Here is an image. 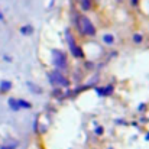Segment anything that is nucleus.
I'll list each match as a JSON object with an SVG mask.
<instances>
[{
	"instance_id": "13",
	"label": "nucleus",
	"mask_w": 149,
	"mask_h": 149,
	"mask_svg": "<svg viewBox=\"0 0 149 149\" xmlns=\"http://www.w3.org/2000/svg\"><path fill=\"white\" fill-rule=\"evenodd\" d=\"M133 42H136V44H141V42H142V35H139V33H135V35H133Z\"/></svg>"
},
{
	"instance_id": "8",
	"label": "nucleus",
	"mask_w": 149,
	"mask_h": 149,
	"mask_svg": "<svg viewBox=\"0 0 149 149\" xmlns=\"http://www.w3.org/2000/svg\"><path fill=\"white\" fill-rule=\"evenodd\" d=\"M20 33H22V35H32V33H33V28H32L31 25L22 26V28H20Z\"/></svg>"
},
{
	"instance_id": "15",
	"label": "nucleus",
	"mask_w": 149,
	"mask_h": 149,
	"mask_svg": "<svg viewBox=\"0 0 149 149\" xmlns=\"http://www.w3.org/2000/svg\"><path fill=\"white\" fill-rule=\"evenodd\" d=\"M0 149H15V146H10V145H4V146H0Z\"/></svg>"
},
{
	"instance_id": "3",
	"label": "nucleus",
	"mask_w": 149,
	"mask_h": 149,
	"mask_svg": "<svg viewBox=\"0 0 149 149\" xmlns=\"http://www.w3.org/2000/svg\"><path fill=\"white\" fill-rule=\"evenodd\" d=\"M65 38H67V41H68V47H70L71 54H72L75 58H83V56H84L83 49H81L80 47H77V44H75V41H74V36L70 33V31H65Z\"/></svg>"
},
{
	"instance_id": "2",
	"label": "nucleus",
	"mask_w": 149,
	"mask_h": 149,
	"mask_svg": "<svg viewBox=\"0 0 149 149\" xmlns=\"http://www.w3.org/2000/svg\"><path fill=\"white\" fill-rule=\"evenodd\" d=\"M52 62H54V65L58 71L67 70V56L62 51L52 49Z\"/></svg>"
},
{
	"instance_id": "16",
	"label": "nucleus",
	"mask_w": 149,
	"mask_h": 149,
	"mask_svg": "<svg viewBox=\"0 0 149 149\" xmlns=\"http://www.w3.org/2000/svg\"><path fill=\"white\" fill-rule=\"evenodd\" d=\"M130 1H132V4L135 6V4H138V1H139V0H130Z\"/></svg>"
},
{
	"instance_id": "1",
	"label": "nucleus",
	"mask_w": 149,
	"mask_h": 149,
	"mask_svg": "<svg viewBox=\"0 0 149 149\" xmlns=\"http://www.w3.org/2000/svg\"><path fill=\"white\" fill-rule=\"evenodd\" d=\"M77 28H78V31H80L83 35H86V36H93V35H96V28H94L93 22H91L87 16H84V15H78V16H77Z\"/></svg>"
},
{
	"instance_id": "9",
	"label": "nucleus",
	"mask_w": 149,
	"mask_h": 149,
	"mask_svg": "<svg viewBox=\"0 0 149 149\" xmlns=\"http://www.w3.org/2000/svg\"><path fill=\"white\" fill-rule=\"evenodd\" d=\"M17 103H19V107H20V109H22V107H23V109H31V107H32L31 103H28V101H25V100H22V99L17 100Z\"/></svg>"
},
{
	"instance_id": "7",
	"label": "nucleus",
	"mask_w": 149,
	"mask_h": 149,
	"mask_svg": "<svg viewBox=\"0 0 149 149\" xmlns=\"http://www.w3.org/2000/svg\"><path fill=\"white\" fill-rule=\"evenodd\" d=\"M7 103H9V107H10L13 111H19V110H20L19 103H17V100L16 99H9L7 100Z\"/></svg>"
},
{
	"instance_id": "4",
	"label": "nucleus",
	"mask_w": 149,
	"mask_h": 149,
	"mask_svg": "<svg viewBox=\"0 0 149 149\" xmlns=\"http://www.w3.org/2000/svg\"><path fill=\"white\" fill-rule=\"evenodd\" d=\"M49 81L52 86H64V87H68L70 86V81L56 70V71H52L49 74Z\"/></svg>"
},
{
	"instance_id": "6",
	"label": "nucleus",
	"mask_w": 149,
	"mask_h": 149,
	"mask_svg": "<svg viewBox=\"0 0 149 149\" xmlns=\"http://www.w3.org/2000/svg\"><path fill=\"white\" fill-rule=\"evenodd\" d=\"M10 88H12V83H10V81H6V80H4V81L0 83V91H1V93H7Z\"/></svg>"
},
{
	"instance_id": "10",
	"label": "nucleus",
	"mask_w": 149,
	"mask_h": 149,
	"mask_svg": "<svg viewBox=\"0 0 149 149\" xmlns=\"http://www.w3.org/2000/svg\"><path fill=\"white\" fill-rule=\"evenodd\" d=\"M103 41H104L106 44H109V45H110V44H113V42H114V38H113V35H109V33H107V35H104V36H103Z\"/></svg>"
},
{
	"instance_id": "17",
	"label": "nucleus",
	"mask_w": 149,
	"mask_h": 149,
	"mask_svg": "<svg viewBox=\"0 0 149 149\" xmlns=\"http://www.w3.org/2000/svg\"><path fill=\"white\" fill-rule=\"evenodd\" d=\"M0 20H4V16H3V13L0 12Z\"/></svg>"
},
{
	"instance_id": "14",
	"label": "nucleus",
	"mask_w": 149,
	"mask_h": 149,
	"mask_svg": "<svg viewBox=\"0 0 149 149\" xmlns=\"http://www.w3.org/2000/svg\"><path fill=\"white\" fill-rule=\"evenodd\" d=\"M103 132H104V130H103L101 126H100V127H96V135H103Z\"/></svg>"
},
{
	"instance_id": "12",
	"label": "nucleus",
	"mask_w": 149,
	"mask_h": 149,
	"mask_svg": "<svg viewBox=\"0 0 149 149\" xmlns=\"http://www.w3.org/2000/svg\"><path fill=\"white\" fill-rule=\"evenodd\" d=\"M28 86H29V88H31L33 93H36V94H41V93H42V90H38L39 87H36L35 84H32V83H28Z\"/></svg>"
},
{
	"instance_id": "5",
	"label": "nucleus",
	"mask_w": 149,
	"mask_h": 149,
	"mask_svg": "<svg viewBox=\"0 0 149 149\" xmlns=\"http://www.w3.org/2000/svg\"><path fill=\"white\" fill-rule=\"evenodd\" d=\"M96 91L99 93L100 96H109L110 93H113V86H107L104 88H96Z\"/></svg>"
},
{
	"instance_id": "11",
	"label": "nucleus",
	"mask_w": 149,
	"mask_h": 149,
	"mask_svg": "<svg viewBox=\"0 0 149 149\" xmlns=\"http://www.w3.org/2000/svg\"><path fill=\"white\" fill-rule=\"evenodd\" d=\"M81 7H83L84 10H90V7H91L90 0H81Z\"/></svg>"
}]
</instances>
